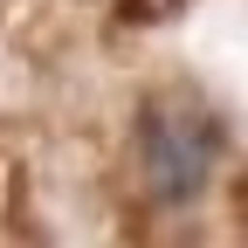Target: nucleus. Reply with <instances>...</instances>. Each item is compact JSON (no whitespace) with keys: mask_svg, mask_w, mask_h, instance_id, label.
<instances>
[{"mask_svg":"<svg viewBox=\"0 0 248 248\" xmlns=\"http://www.w3.org/2000/svg\"><path fill=\"white\" fill-rule=\"evenodd\" d=\"M214 124L186 104V97H152L138 110V172L152 186V200H193L214 179Z\"/></svg>","mask_w":248,"mask_h":248,"instance_id":"nucleus-1","label":"nucleus"}]
</instances>
